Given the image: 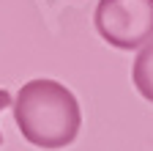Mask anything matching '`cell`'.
<instances>
[{"label":"cell","mask_w":153,"mask_h":151,"mask_svg":"<svg viewBox=\"0 0 153 151\" xmlns=\"http://www.w3.org/2000/svg\"><path fill=\"white\" fill-rule=\"evenodd\" d=\"M14 121L22 137L36 148H66L76 140L82 110L76 96L57 80H27L14 96Z\"/></svg>","instance_id":"6da1fadb"},{"label":"cell","mask_w":153,"mask_h":151,"mask_svg":"<svg viewBox=\"0 0 153 151\" xmlns=\"http://www.w3.org/2000/svg\"><path fill=\"white\" fill-rule=\"evenodd\" d=\"M96 33L115 50H140L153 39V0H99Z\"/></svg>","instance_id":"7a4b0ae2"},{"label":"cell","mask_w":153,"mask_h":151,"mask_svg":"<svg viewBox=\"0 0 153 151\" xmlns=\"http://www.w3.org/2000/svg\"><path fill=\"white\" fill-rule=\"evenodd\" d=\"M131 80H134V88L140 91V96L153 104V39L145 47H140L131 66Z\"/></svg>","instance_id":"3957f363"}]
</instances>
